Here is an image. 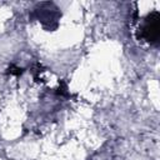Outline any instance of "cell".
Masks as SVG:
<instances>
[{
	"instance_id": "obj_2",
	"label": "cell",
	"mask_w": 160,
	"mask_h": 160,
	"mask_svg": "<svg viewBox=\"0 0 160 160\" xmlns=\"http://www.w3.org/2000/svg\"><path fill=\"white\" fill-rule=\"evenodd\" d=\"M24 72V69L22 68H19V66H15V65H10L9 69H8V74L10 75H15V76H19Z\"/></svg>"
},
{
	"instance_id": "obj_1",
	"label": "cell",
	"mask_w": 160,
	"mask_h": 160,
	"mask_svg": "<svg viewBox=\"0 0 160 160\" xmlns=\"http://www.w3.org/2000/svg\"><path fill=\"white\" fill-rule=\"evenodd\" d=\"M160 36V12L151 11L145 18L141 28L138 32V39L145 40L146 42H156Z\"/></svg>"
}]
</instances>
